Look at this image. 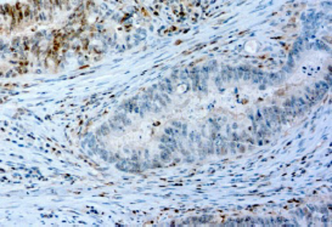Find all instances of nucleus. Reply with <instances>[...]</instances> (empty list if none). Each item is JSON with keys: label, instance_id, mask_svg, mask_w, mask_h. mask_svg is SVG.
Returning a JSON list of instances; mask_svg holds the SVG:
<instances>
[{"label": "nucleus", "instance_id": "obj_1", "mask_svg": "<svg viewBox=\"0 0 332 227\" xmlns=\"http://www.w3.org/2000/svg\"><path fill=\"white\" fill-rule=\"evenodd\" d=\"M314 91H315V94H316L318 100H320V98H321V97L328 91V84H326L325 82H319V83H316Z\"/></svg>", "mask_w": 332, "mask_h": 227}, {"label": "nucleus", "instance_id": "obj_2", "mask_svg": "<svg viewBox=\"0 0 332 227\" xmlns=\"http://www.w3.org/2000/svg\"><path fill=\"white\" fill-rule=\"evenodd\" d=\"M305 98H308L310 102H314L318 100V97H316V94H315V91L313 89H310V87H307L305 89Z\"/></svg>", "mask_w": 332, "mask_h": 227}, {"label": "nucleus", "instance_id": "obj_3", "mask_svg": "<svg viewBox=\"0 0 332 227\" xmlns=\"http://www.w3.org/2000/svg\"><path fill=\"white\" fill-rule=\"evenodd\" d=\"M164 132L167 134V136H170V137H175L176 136V131H175L174 128H167L164 130Z\"/></svg>", "mask_w": 332, "mask_h": 227}, {"label": "nucleus", "instance_id": "obj_4", "mask_svg": "<svg viewBox=\"0 0 332 227\" xmlns=\"http://www.w3.org/2000/svg\"><path fill=\"white\" fill-rule=\"evenodd\" d=\"M207 148H208V153H209V154L213 153V142H212V141L208 143V147H207Z\"/></svg>", "mask_w": 332, "mask_h": 227}]
</instances>
